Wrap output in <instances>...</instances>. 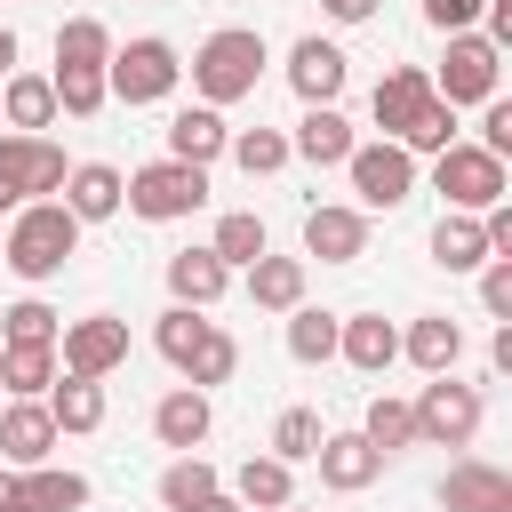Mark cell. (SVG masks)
Here are the masks:
<instances>
[{
    "instance_id": "24",
    "label": "cell",
    "mask_w": 512,
    "mask_h": 512,
    "mask_svg": "<svg viewBox=\"0 0 512 512\" xmlns=\"http://www.w3.org/2000/svg\"><path fill=\"white\" fill-rule=\"evenodd\" d=\"M440 504L448 512H512V472H496V464H448V480H440Z\"/></svg>"
},
{
    "instance_id": "19",
    "label": "cell",
    "mask_w": 512,
    "mask_h": 512,
    "mask_svg": "<svg viewBox=\"0 0 512 512\" xmlns=\"http://www.w3.org/2000/svg\"><path fill=\"white\" fill-rule=\"evenodd\" d=\"M400 360H416L424 376H456V360H464V328H456L448 312H416V320L400 328Z\"/></svg>"
},
{
    "instance_id": "7",
    "label": "cell",
    "mask_w": 512,
    "mask_h": 512,
    "mask_svg": "<svg viewBox=\"0 0 512 512\" xmlns=\"http://www.w3.org/2000/svg\"><path fill=\"white\" fill-rule=\"evenodd\" d=\"M424 80H432V96H440L448 112H464V104H488V96H496V80H504V56H496L480 32H448V56H440Z\"/></svg>"
},
{
    "instance_id": "14",
    "label": "cell",
    "mask_w": 512,
    "mask_h": 512,
    "mask_svg": "<svg viewBox=\"0 0 512 512\" xmlns=\"http://www.w3.org/2000/svg\"><path fill=\"white\" fill-rule=\"evenodd\" d=\"M432 104V80H424V64H392L384 80H376V96H368V112H376V136L384 144H400L408 136V120Z\"/></svg>"
},
{
    "instance_id": "11",
    "label": "cell",
    "mask_w": 512,
    "mask_h": 512,
    "mask_svg": "<svg viewBox=\"0 0 512 512\" xmlns=\"http://www.w3.org/2000/svg\"><path fill=\"white\" fill-rule=\"evenodd\" d=\"M344 80H352V56H344L336 40L304 32V40L288 48V88H296L304 104H336V96H344Z\"/></svg>"
},
{
    "instance_id": "35",
    "label": "cell",
    "mask_w": 512,
    "mask_h": 512,
    "mask_svg": "<svg viewBox=\"0 0 512 512\" xmlns=\"http://www.w3.org/2000/svg\"><path fill=\"white\" fill-rule=\"evenodd\" d=\"M224 488V472L208 464V456H168V472H160V504L168 512H192V504H208Z\"/></svg>"
},
{
    "instance_id": "1",
    "label": "cell",
    "mask_w": 512,
    "mask_h": 512,
    "mask_svg": "<svg viewBox=\"0 0 512 512\" xmlns=\"http://www.w3.org/2000/svg\"><path fill=\"white\" fill-rule=\"evenodd\" d=\"M80 256V216L64 208V200H24L16 216H8V240H0V264L24 280V288H40V280H56L64 264Z\"/></svg>"
},
{
    "instance_id": "12",
    "label": "cell",
    "mask_w": 512,
    "mask_h": 512,
    "mask_svg": "<svg viewBox=\"0 0 512 512\" xmlns=\"http://www.w3.org/2000/svg\"><path fill=\"white\" fill-rule=\"evenodd\" d=\"M56 416L40 408V400H0V456H8V472H32V464H48L56 456Z\"/></svg>"
},
{
    "instance_id": "45",
    "label": "cell",
    "mask_w": 512,
    "mask_h": 512,
    "mask_svg": "<svg viewBox=\"0 0 512 512\" xmlns=\"http://www.w3.org/2000/svg\"><path fill=\"white\" fill-rule=\"evenodd\" d=\"M376 8H384V0H320V16H328V24H368Z\"/></svg>"
},
{
    "instance_id": "47",
    "label": "cell",
    "mask_w": 512,
    "mask_h": 512,
    "mask_svg": "<svg viewBox=\"0 0 512 512\" xmlns=\"http://www.w3.org/2000/svg\"><path fill=\"white\" fill-rule=\"evenodd\" d=\"M0 512H24V488H16V472H0Z\"/></svg>"
},
{
    "instance_id": "9",
    "label": "cell",
    "mask_w": 512,
    "mask_h": 512,
    "mask_svg": "<svg viewBox=\"0 0 512 512\" xmlns=\"http://www.w3.org/2000/svg\"><path fill=\"white\" fill-rule=\"evenodd\" d=\"M56 368L64 376H112V368H128V320L120 312H88V320H64V336H56Z\"/></svg>"
},
{
    "instance_id": "40",
    "label": "cell",
    "mask_w": 512,
    "mask_h": 512,
    "mask_svg": "<svg viewBox=\"0 0 512 512\" xmlns=\"http://www.w3.org/2000/svg\"><path fill=\"white\" fill-rule=\"evenodd\" d=\"M232 376H240V344H232L224 328H208V344L192 352V368H184V384H192V392H216V384H232Z\"/></svg>"
},
{
    "instance_id": "21",
    "label": "cell",
    "mask_w": 512,
    "mask_h": 512,
    "mask_svg": "<svg viewBox=\"0 0 512 512\" xmlns=\"http://www.w3.org/2000/svg\"><path fill=\"white\" fill-rule=\"evenodd\" d=\"M224 144H232V128H224V112H216V104H184V112L168 120V160H184V168L224 160Z\"/></svg>"
},
{
    "instance_id": "30",
    "label": "cell",
    "mask_w": 512,
    "mask_h": 512,
    "mask_svg": "<svg viewBox=\"0 0 512 512\" xmlns=\"http://www.w3.org/2000/svg\"><path fill=\"white\" fill-rule=\"evenodd\" d=\"M56 376H64L56 368V344H0V392L8 400H40Z\"/></svg>"
},
{
    "instance_id": "2",
    "label": "cell",
    "mask_w": 512,
    "mask_h": 512,
    "mask_svg": "<svg viewBox=\"0 0 512 512\" xmlns=\"http://www.w3.org/2000/svg\"><path fill=\"white\" fill-rule=\"evenodd\" d=\"M192 96L200 104H240V96H256V80H264V32L256 24H216L200 48H192Z\"/></svg>"
},
{
    "instance_id": "49",
    "label": "cell",
    "mask_w": 512,
    "mask_h": 512,
    "mask_svg": "<svg viewBox=\"0 0 512 512\" xmlns=\"http://www.w3.org/2000/svg\"><path fill=\"white\" fill-rule=\"evenodd\" d=\"M192 512H240V504H232V496L216 488V496H208V504H192Z\"/></svg>"
},
{
    "instance_id": "42",
    "label": "cell",
    "mask_w": 512,
    "mask_h": 512,
    "mask_svg": "<svg viewBox=\"0 0 512 512\" xmlns=\"http://www.w3.org/2000/svg\"><path fill=\"white\" fill-rule=\"evenodd\" d=\"M448 144H456V112H448V104L432 96V104H424V112L408 120V136H400V152H408V160H432V152H448Z\"/></svg>"
},
{
    "instance_id": "26",
    "label": "cell",
    "mask_w": 512,
    "mask_h": 512,
    "mask_svg": "<svg viewBox=\"0 0 512 512\" xmlns=\"http://www.w3.org/2000/svg\"><path fill=\"white\" fill-rule=\"evenodd\" d=\"M112 48H120V40H112L104 16H64V24H56V72H104Z\"/></svg>"
},
{
    "instance_id": "32",
    "label": "cell",
    "mask_w": 512,
    "mask_h": 512,
    "mask_svg": "<svg viewBox=\"0 0 512 512\" xmlns=\"http://www.w3.org/2000/svg\"><path fill=\"white\" fill-rule=\"evenodd\" d=\"M360 440L392 464V456H408L416 448V416H408V400H392V392H376L368 400V416H360Z\"/></svg>"
},
{
    "instance_id": "51",
    "label": "cell",
    "mask_w": 512,
    "mask_h": 512,
    "mask_svg": "<svg viewBox=\"0 0 512 512\" xmlns=\"http://www.w3.org/2000/svg\"><path fill=\"white\" fill-rule=\"evenodd\" d=\"M280 512H312V504H280Z\"/></svg>"
},
{
    "instance_id": "16",
    "label": "cell",
    "mask_w": 512,
    "mask_h": 512,
    "mask_svg": "<svg viewBox=\"0 0 512 512\" xmlns=\"http://www.w3.org/2000/svg\"><path fill=\"white\" fill-rule=\"evenodd\" d=\"M208 424H216V408H208V392H192V384H176V392L152 400V440L176 448V456H200Z\"/></svg>"
},
{
    "instance_id": "6",
    "label": "cell",
    "mask_w": 512,
    "mask_h": 512,
    "mask_svg": "<svg viewBox=\"0 0 512 512\" xmlns=\"http://www.w3.org/2000/svg\"><path fill=\"white\" fill-rule=\"evenodd\" d=\"M408 416H416V448H472L480 440V384H456V376H432L416 400H408Z\"/></svg>"
},
{
    "instance_id": "48",
    "label": "cell",
    "mask_w": 512,
    "mask_h": 512,
    "mask_svg": "<svg viewBox=\"0 0 512 512\" xmlns=\"http://www.w3.org/2000/svg\"><path fill=\"white\" fill-rule=\"evenodd\" d=\"M8 72H16V32L0 24V80H8Z\"/></svg>"
},
{
    "instance_id": "27",
    "label": "cell",
    "mask_w": 512,
    "mask_h": 512,
    "mask_svg": "<svg viewBox=\"0 0 512 512\" xmlns=\"http://www.w3.org/2000/svg\"><path fill=\"white\" fill-rule=\"evenodd\" d=\"M208 256H216L224 272H248L256 256H272V232H264V216H256V208H232V216H216V232H208Z\"/></svg>"
},
{
    "instance_id": "17",
    "label": "cell",
    "mask_w": 512,
    "mask_h": 512,
    "mask_svg": "<svg viewBox=\"0 0 512 512\" xmlns=\"http://www.w3.org/2000/svg\"><path fill=\"white\" fill-rule=\"evenodd\" d=\"M120 192H128V176L112 168V160H72V176H64V208L80 216V232L88 224H104V216H120Z\"/></svg>"
},
{
    "instance_id": "25",
    "label": "cell",
    "mask_w": 512,
    "mask_h": 512,
    "mask_svg": "<svg viewBox=\"0 0 512 512\" xmlns=\"http://www.w3.org/2000/svg\"><path fill=\"white\" fill-rule=\"evenodd\" d=\"M224 288H232V272H224L208 248H176V256H168V304H192V312H208Z\"/></svg>"
},
{
    "instance_id": "15",
    "label": "cell",
    "mask_w": 512,
    "mask_h": 512,
    "mask_svg": "<svg viewBox=\"0 0 512 512\" xmlns=\"http://www.w3.org/2000/svg\"><path fill=\"white\" fill-rule=\"evenodd\" d=\"M352 120L336 112V104H304V120L288 128V160H312V168H344L352 160Z\"/></svg>"
},
{
    "instance_id": "46",
    "label": "cell",
    "mask_w": 512,
    "mask_h": 512,
    "mask_svg": "<svg viewBox=\"0 0 512 512\" xmlns=\"http://www.w3.org/2000/svg\"><path fill=\"white\" fill-rule=\"evenodd\" d=\"M488 360H496V368H504V376H512V320H504V328H496V336H488Z\"/></svg>"
},
{
    "instance_id": "18",
    "label": "cell",
    "mask_w": 512,
    "mask_h": 512,
    "mask_svg": "<svg viewBox=\"0 0 512 512\" xmlns=\"http://www.w3.org/2000/svg\"><path fill=\"white\" fill-rule=\"evenodd\" d=\"M336 360H352L360 376H384V368L400 360V328H392L384 312H344V320H336Z\"/></svg>"
},
{
    "instance_id": "38",
    "label": "cell",
    "mask_w": 512,
    "mask_h": 512,
    "mask_svg": "<svg viewBox=\"0 0 512 512\" xmlns=\"http://www.w3.org/2000/svg\"><path fill=\"white\" fill-rule=\"evenodd\" d=\"M320 440H328L320 408H280V416H272V456H280V464H312Z\"/></svg>"
},
{
    "instance_id": "28",
    "label": "cell",
    "mask_w": 512,
    "mask_h": 512,
    "mask_svg": "<svg viewBox=\"0 0 512 512\" xmlns=\"http://www.w3.org/2000/svg\"><path fill=\"white\" fill-rule=\"evenodd\" d=\"M248 304L256 312H296L304 304V256H256L248 264Z\"/></svg>"
},
{
    "instance_id": "39",
    "label": "cell",
    "mask_w": 512,
    "mask_h": 512,
    "mask_svg": "<svg viewBox=\"0 0 512 512\" xmlns=\"http://www.w3.org/2000/svg\"><path fill=\"white\" fill-rule=\"evenodd\" d=\"M248 176H280L288 168V128H232V144H224Z\"/></svg>"
},
{
    "instance_id": "44",
    "label": "cell",
    "mask_w": 512,
    "mask_h": 512,
    "mask_svg": "<svg viewBox=\"0 0 512 512\" xmlns=\"http://www.w3.org/2000/svg\"><path fill=\"white\" fill-rule=\"evenodd\" d=\"M416 8H424L432 32H480V8L488 0H416Z\"/></svg>"
},
{
    "instance_id": "43",
    "label": "cell",
    "mask_w": 512,
    "mask_h": 512,
    "mask_svg": "<svg viewBox=\"0 0 512 512\" xmlns=\"http://www.w3.org/2000/svg\"><path fill=\"white\" fill-rule=\"evenodd\" d=\"M480 304H488V320H512V256L480 264Z\"/></svg>"
},
{
    "instance_id": "36",
    "label": "cell",
    "mask_w": 512,
    "mask_h": 512,
    "mask_svg": "<svg viewBox=\"0 0 512 512\" xmlns=\"http://www.w3.org/2000/svg\"><path fill=\"white\" fill-rule=\"evenodd\" d=\"M336 320H344V312H320V304H296V312H288V360H304V368H320V360H336Z\"/></svg>"
},
{
    "instance_id": "37",
    "label": "cell",
    "mask_w": 512,
    "mask_h": 512,
    "mask_svg": "<svg viewBox=\"0 0 512 512\" xmlns=\"http://www.w3.org/2000/svg\"><path fill=\"white\" fill-rule=\"evenodd\" d=\"M56 336H64V312L56 304H40V296L0 304V344H56Z\"/></svg>"
},
{
    "instance_id": "20",
    "label": "cell",
    "mask_w": 512,
    "mask_h": 512,
    "mask_svg": "<svg viewBox=\"0 0 512 512\" xmlns=\"http://www.w3.org/2000/svg\"><path fill=\"white\" fill-rule=\"evenodd\" d=\"M312 464H320V488H336V496H360V488H376V472H384V456H376L360 432H328Z\"/></svg>"
},
{
    "instance_id": "41",
    "label": "cell",
    "mask_w": 512,
    "mask_h": 512,
    "mask_svg": "<svg viewBox=\"0 0 512 512\" xmlns=\"http://www.w3.org/2000/svg\"><path fill=\"white\" fill-rule=\"evenodd\" d=\"M48 88H56V112L64 120H96L112 96H104V72H48Z\"/></svg>"
},
{
    "instance_id": "34",
    "label": "cell",
    "mask_w": 512,
    "mask_h": 512,
    "mask_svg": "<svg viewBox=\"0 0 512 512\" xmlns=\"http://www.w3.org/2000/svg\"><path fill=\"white\" fill-rule=\"evenodd\" d=\"M208 328H216V320H200L192 304H168V312L152 320V344H160V360H168V368L184 376V368H192V352L208 344Z\"/></svg>"
},
{
    "instance_id": "50",
    "label": "cell",
    "mask_w": 512,
    "mask_h": 512,
    "mask_svg": "<svg viewBox=\"0 0 512 512\" xmlns=\"http://www.w3.org/2000/svg\"><path fill=\"white\" fill-rule=\"evenodd\" d=\"M0 216H16V200H8V192H0Z\"/></svg>"
},
{
    "instance_id": "31",
    "label": "cell",
    "mask_w": 512,
    "mask_h": 512,
    "mask_svg": "<svg viewBox=\"0 0 512 512\" xmlns=\"http://www.w3.org/2000/svg\"><path fill=\"white\" fill-rule=\"evenodd\" d=\"M432 264H440V272H480V264H488L480 216H456V208H448V216L432 224Z\"/></svg>"
},
{
    "instance_id": "13",
    "label": "cell",
    "mask_w": 512,
    "mask_h": 512,
    "mask_svg": "<svg viewBox=\"0 0 512 512\" xmlns=\"http://www.w3.org/2000/svg\"><path fill=\"white\" fill-rule=\"evenodd\" d=\"M304 256H320V264H360V256H368V216L344 208V200L304 208Z\"/></svg>"
},
{
    "instance_id": "33",
    "label": "cell",
    "mask_w": 512,
    "mask_h": 512,
    "mask_svg": "<svg viewBox=\"0 0 512 512\" xmlns=\"http://www.w3.org/2000/svg\"><path fill=\"white\" fill-rule=\"evenodd\" d=\"M16 488H24V512H80L88 504V480L64 464H32V472H16Z\"/></svg>"
},
{
    "instance_id": "8",
    "label": "cell",
    "mask_w": 512,
    "mask_h": 512,
    "mask_svg": "<svg viewBox=\"0 0 512 512\" xmlns=\"http://www.w3.org/2000/svg\"><path fill=\"white\" fill-rule=\"evenodd\" d=\"M344 176H352V192H360V216H392V208H408L416 200V160L400 152V144H352V160H344Z\"/></svg>"
},
{
    "instance_id": "10",
    "label": "cell",
    "mask_w": 512,
    "mask_h": 512,
    "mask_svg": "<svg viewBox=\"0 0 512 512\" xmlns=\"http://www.w3.org/2000/svg\"><path fill=\"white\" fill-rule=\"evenodd\" d=\"M64 176H72L64 144H48V136H0V192H8L16 208H24V200H56Z\"/></svg>"
},
{
    "instance_id": "52",
    "label": "cell",
    "mask_w": 512,
    "mask_h": 512,
    "mask_svg": "<svg viewBox=\"0 0 512 512\" xmlns=\"http://www.w3.org/2000/svg\"><path fill=\"white\" fill-rule=\"evenodd\" d=\"M0 400H8V392H0Z\"/></svg>"
},
{
    "instance_id": "23",
    "label": "cell",
    "mask_w": 512,
    "mask_h": 512,
    "mask_svg": "<svg viewBox=\"0 0 512 512\" xmlns=\"http://www.w3.org/2000/svg\"><path fill=\"white\" fill-rule=\"evenodd\" d=\"M0 128H8V136L56 128V88H48V72H8V80H0Z\"/></svg>"
},
{
    "instance_id": "29",
    "label": "cell",
    "mask_w": 512,
    "mask_h": 512,
    "mask_svg": "<svg viewBox=\"0 0 512 512\" xmlns=\"http://www.w3.org/2000/svg\"><path fill=\"white\" fill-rule=\"evenodd\" d=\"M40 408L56 416V432H96V424H104V384H96V376H56V384L40 392Z\"/></svg>"
},
{
    "instance_id": "5",
    "label": "cell",
    "mask_w": 512,
    "mask_h": 512,
    "mask_svg": "<svg viewBox=\"0 0 512 512\" xmlns=\"http://www.w3.org/2000/svg\"><path fill=\"white\" fill-rule=\"evenodd\" d=\"M120 208H128V216H144V224H184V216H200V208H208V168L152 160V168H136V176H128Z\"/></svg>"
},
{
    "instance_id": "53",
    "label": "cell",
    "mask_w": 512,
    "mask_h": 512,
    "mask_svg": "<svg viewBox=\"0 0 512 512\" xmlns=\"http://www.w3.org/2000/svg\"><path fill=\"white\" fill-rule=\"evenodd\" d=\"M0 136H8V128H0Z\"/></svg>"
},
{
    "instance_id": "4",
    "label": "cell",
    "mask_w": 512,
    "mask_h": 512,
    "mask_svg": "<svg viewBox=\"0 0 512 512\" xmlns=\"http://www.w3.org/2000/svg\"><path fill=\"white\" fill-rule=\"evenodd\" d=\"M432 192L456 208V216H480V208H496V200H512V176H504V160L496 152H480V144H448V152H432Z\"/></svg>"
},
{
    "instance_id": "22",
    "label": "cell",
    "mask_w": 512,
    "mask_h": 512,
    "mask_svg": "<svg viewBox=\"0 0 512 512\" xmlns=\"http://www.w3.org/2000/svg\"><path fill=\"white\" fill-rule=\"evenodd\" d=\"M224 496H232L240 512H280V504H296V464H280V456H248V464L224 480Z\"/></svg>"
},
{
    "instance_id": "3",
    "label": "cell",
    "mask_w": 512,
    "mask_h": 512,
    "mask_svg": "<svg viewBox=\"0 0 512 512\" xmlns=\"http://www.w3.org/2000/svg\"><path fill=\"white\" fill-rule=\"evenodd\" d=\"M176 80H184V56H176V40H160V32L112 48V64H104V96L128 104V112H136V104H168Z\"/></svg>"
}]
</instances>
